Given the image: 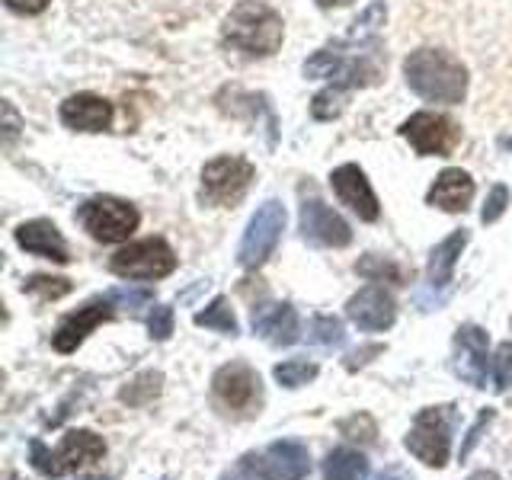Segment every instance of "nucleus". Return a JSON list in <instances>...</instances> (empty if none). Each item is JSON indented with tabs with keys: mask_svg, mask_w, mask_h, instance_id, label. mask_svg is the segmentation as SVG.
Segmentation results:
<instances>
[{
	"mask_svg": "<svg viewBox=\"0 0 512 480\" xmlns=\"http://www.w3.org/2000/svg\"><path fill=\"white\" fill-rule=\"evenodd\" d=\"M404 77L407 87L429 103L455 106L468 93L464 64L455 55L442 52V48H416V52H410L404 61Z\"/></svg>",
	"mask_w": 512,
	"mask_h": 480,
	"instance_id": "f257e3e1",
	"label": "nucleus"
},
{
	"mask_svg": "<svg viewBox=\"0 0 512 480\" xmlns=\"http://www.w3.org/2000/svg\"><path fill=\"white\" fill-rule=\"evenodd\" d=\"M285 39L282 16L260 4V0H244L237 4L221 26V42L244 55H272Z\"/></svg>",
	"mask_w": 512,
	"mask_h": 480,
	"instance_id": "f03ea898",
	"label": "nucleus"
},
{
	"mask_svg": "<svg viewBox=\"0 0 512 480\" xmlns=\"http://www.w3.org/2000/svg\"><path fill=\"white\" fill-rule=\"evenodd\" d=\"M106 455V442L90 429H74L61 439L58 452H48L42 442H32V468L45 477H64Z\"/></svg>",
	"mask_w": 512,
	"mask_h": 480,
	"instance_id": "7ed1b4c3",
	"label": "nucleus"
},
{
	"mask_svg": "<svg viewBox=\"0 0 512 480\" xmlns=\"http://www.w3.org/2000/svg\"><path fill=\"white\" fill-rule=\"evenodd\" d=\"M452 423L455 407H426L416 413V420L407 432V448L429 468H442L452 448Z\"/></svg>",
	"mask_w": 512,
	"mask_h": 480,
	"instance_id": "20e7f679",
	"label": "nucleus"
},
{
	"mask_svg": "<svg viewBox=\"0 0 512 480\" xmlns=\"http://www.w3.org/2000/svg\"><path fill=\"white\" fill-rule=\"evenodd\" d=\"M84 231L100 240V244H122V240L132 237V231L138 228V212L135 205H128L116 196H96L87 199L77 212Z\"/></svg>",
	"mask_w": 512,
	"mask_h": 480,
	"instance_id": "39448f33",
	"label": "nucleus"
},
{
	"mask_svg": "<svg viewBox=\"0 0 512 480\" xmlns=\"http://www.w3.org/2000/svg\"><path fill=\"white\" fill-rule=\"evenodd\" d=\"M253 183V164L244 157H215L208 160L202 170V189L199 199L205 205L228 208L237 205L247 196V189Z\"/></svg>",
	"mask_w": 512,
	"mask_h": 480,
	"instance_id": "423d86ee",
	"label": "nucleus"
},
{
	"mask_svg": "<svg viewBox=\"0 0 512 480\" xmlns=\"http://www.w3.org/2000/svg\"><path fill=\"white\" fill-rule=\"evenodd\" d=\"M109 269L122 279H164L176 269V253L164 237H148V240H135V244L122 247L116 256L109 260Z\"/></svg>",
	"mask_w": 512,
	"mask_h": 480,
	"instance_id": "0eeeda50",
	"label": "nucleus"
},
{
	"mask_svg": "<svg viewBox=\"0 0 512 480\" xmlns=\"http://www.w3.org/2000/svg\"><path fill=\"white\" fill-rule=\"evenodd\" d=\"M282 231H285L282 202H276V199L263 202L256 208V215L250 218L244 240H240V247H237V263L244 269H260L272 256V250H276Z\"/></svg>",
	"mask_w": 512,
	"mask_h": 480,
	"instance_id": "6e6552de",
	"label": "nucleus"
},
{
	"mask_svg": "<svg viewBox=\"0 0 512 480\" xmlns=\"http://www.w3.org/2000/svg\"><path fill=\"white\" fill-rule=\"evenodd\" d=\"M400 135H404L413 151L420 157H448L461 141V128L439 112H413V116L400 125Z\"/></svg>",
	"mask_w": 512,
	"mask_h": 480,
	"instance_id": "1a4fd4ad",
	"label": "nucleus"
},
{
	"mask_svg": "<svg viewBox=\"0 0 512 480\" xmlns=\"http://www.w3.org/2000/svg\"><path fill=\"white\" fill-rule=\"evenodd\" d=\"M304 74L308 77H330L333 84H340L346 90L352 87H368L375 84L381 68L372 55H359V58H349V55H340V52H314L308 61H304Z\"/></svg>",
	"mask_w": 512,
	"mask_h": 480,
	"instance_id": "9d476101",
	"label": "nucleus"
},
{
	"mask_svg": "<svg viewBox=\"0 0 512 480\" xmlns=\"http://www.w3.org/2000/svg\"><path fill=\"white\" fill-rule=\"evenodd\" d=\"M301 234L304 240H311V244H320V247H346L352 240V231L349 224L333 212V208L317 199V196H308L301 202Z\"/></svg>",
	"mask_w": 512,
	"mask_h": 480,
	"instance_id": "9b49d317",
	"label": "nucleus"
},
{
	"mask_svg": "<svg viewBox=\"0 0 512 480\" xmlns=\"http://www.w3.org/2000/svg\"><path fill=\"white\" fill-rule=\"evenodd\" d=\"M212 388L221 404L231 410H250L253 404H260V375L247 362L221 365L212 378Z\"/></svg>",
	"mask_w": 512,
	"mask_h": 480,
	"instance_id": "f8f14e48",
	"label": "nucleus"
},
{
	"mask_svg": "<svg viewBox=\"0 0 512 480\" xmlns=\"http://www.w3.org/2000/svg\"><path fill=\"white\" fill-rule=\"evenodd\" d=\"M487 330L474 324H464L455 333V372L474 384V388H487Z\"/></svg>",
	"mask_w": 512,
	"mask_h": 480,
	"instance_id": "ddd939ff",
	"label": "nucleus"
},
{
	"mask_svg": "<svg viewBox=\"0 0 512 480\" xmlns=\"http://www.w3.org/2000/svg\"><path fill=\"white\" fill-rule=\"evenodd\" d=\"M330 186H333L336 196H340V202L349 205L352 212H356L362 221H378L381 208H378V199H375L372 183L365 180L362 167H356V164L336 167V170L330 173Z\"/></svg>",
	"mask_w": 512,
	"mask_h": 480,
	"instance_id": "4468645a",
	"label": "nucleus"
},
{
	"mask_svg": "<svg viewBox=\"0 0 512 480\" xmlns=\"http://www.w3.org/2000/svg\"><path fill=\"white\" fill-rule=\"evenodd\" d=\"M253 333L263 336L272 346H292L298 343L301 327H298V314L292 304H279V301H263L253 308Z\"/></svg>",
	"mask_w": 512,
	"mask_h": 480,
	"instance_id": "2eb2a0df",
	"label": "nucleus"
},
{
	"mask_svg": "<svg viewBox=\"0 0 512 480\" xmlns=\"http://www.w3.org/2000/svg\"><path fill=\"white\" fill-rule=\"evenodd\" d=\"M346 314L359 330H388L397 317V304L391 292H384L381 285H368L359 295L349 298Z\"/></svg>",
	"mask_w": 512,
	"mask_h": 480,
	"instance_id": "dca6fc26",
	"label": "nucleus"
},
{
	"mask_svg": "<svg viewBox=\"0 0 512 480\" xmlns=\"http://www.w3.org/2000/svg\"><path fill=\"white\" fill-rule=\"evenodd\" d=\"M109 317H112V298H109V295L100 298V301L84 304V308H80L77 314H71V317H64V320H61V327H58L55 336H52V346H55L58 352H74L80 343L87 340V333L96 330L100 324H106Z\"/></svg>",
	"mask_w": 512,
	"mask_h": 480,
	"instance_id": "f3484780",
	"label": "nucleus"
},
{
	"mask_svg": "<svg viewBox=\"0 0 512 480\" xmlns=\"http://www.w3.org/2000/svg\"><path fill=\"white\" fill-rule=\"evenodd\" d=\"M61 122L74 132H106L112 122V103L96 93H74L61 103Z\"/></svg>",
	"mask_w": 512,
	"mask_h": 480,
	"instance_id": "a211bd4d",
	"label": "nucleus"
},
{
	"mask_svg": "<svg viewBox=\"0 0 512 480\" xmlns=\"http://www.w3.org/2000/svg\"><path fill=\"white\" fill-rule=\"evenodd\" d=\"M474 199V180L458 167H448L436 176V183L429 186L426 202L442 208V212H464Z\"/></svg>",
	"mask_w": 512,
	"mask_h": 480,
	"instance_id": "6ab92c4d",
	"label": "nucleus"
},
{
	"mask_svg": "<svg viewBox=\"0 0 512 480\" xmlns=\"http://www.w3.org/2000/svg\"><path fill=\"white\" fill-rule=\"evenodd\" d=\"M16 244H20L26 253H36V256H45V260H55V263H68V244H64L61 231L55 228L52 221H26L16 228Z\"/></svg>",
	"mask_w": 512,
	"mask_h": 480,
	"instance_id": "aec40b11",
	"label": "nucleus"
},
{
	"mask_svg": "<svg viewBox=\"0 0 512 480\" xmlns=\"http://www.w3.org/2000/svg\"><path fill=\"white\" fill-rule=\"evenodd\" d=\"M266 464L276 474V480H304L311 471V455L308 448L295 439H282V442H272L266 452H263Z\"/></svg>",
	"mask_w": 512,
	"mask_h": 480,
	"instance_id": "412c9836",
	"label": "nucleus"
},
{
	"mask_svg": "<svg viewBox=\"0 0 512 480\" xmlns=\"http://www.w3.org/2000/svg\"><path fill=\"white\" fill-rule=\"evenodd\" d=\"M464 244H468V231H455V234H448L439 247H432L429 266H426V279L432 288H445L452 282V272H455V263H458Z\"/></svg>",
	"mask_w": 512,
	"mask_h": 480,
	"instance_id": "4be33fe9",
	"label": "nucleus"
},
{
	"mask_svg": "<svg viewBox=\"0 0 512 480\" xmlns=\"http://www.w3.org/2000/svg\"><path fill=\"white\" fill-rule=\"evenodd\" d=\"M324 474L327 480H365L368 461L362 452H352V448H333L324 461Z\"/></svg>",
	"mask_w": 512,
	"mask_h": 480,
	"instance_id": "5701e85b",
	"label": "nucleus"
},
{
	"mask_svg": "<svg viewBox=\"0 0 512 480\" xmlns=\"http://www.w3.org/2000/svg\"><path fill=\"white\" fill-rule=\"evenodd\" d=\"M196 324H199V327H208V330H218V333H224V336H237V317H234V311H231L228 298H221V295H218L212 304H208L205 311L196 314Z\"/></svg>",
	"mask_w": 512,
	"mask_h": 480,
	"instance_id": "b1692460",
	"label": "nucleus"
},
{
	"mask_svg": "<svg viewBox=\"0 0 512 480\" xmlns=\"http://www.w3.org/2000/svg\"><path fill=\"white\" fill-rule=\"evenodd\" d=\"M356 272L365 279H372V282H381V279H388L394 285H404L407 282V269L394 263V260H384V256H375V253H368L362 263H356Z\"/></svg>",
	"mask_w": 512,
	"mask_h": 480,
	"instance_id": "393cba45",
	"label": "nucleus"
},
{
	"mask_svg": "<svg viewBox=\"0 0 512 480\" xmlns=\"http://www.w3.org/2000/svg\"><path fill=\"white\" fill-rule=\"evenodd\" d=\"M346 87H340V84H330L327 90H320L317 96H314V103H311V116L317 119V122H330V119H336L340 112L346 109Z\"/></svg>",
	"mask_w": 512,
	"mask_h": 480,
	"instance_id": "a878e982",
	"label": "nucleus"
},
{
	"mask_svg": "<svg viewBox=\"0 0 512 480\" xmlns=\"http://www.w3.org/2000/svg\"><path fill=\"white\" fill-rule=\"evenodd\" d=\"M384 16H388V7H384V0H375V4L368 7L356 23H352L349 42H372L375 32L384 26Z\"/></svg>",
	"mask_w": 512,
	"mask_h": 480,
	"instance_id": "bb28decb",
	"label": "nucleus"
},
{
	"mask_svg": "<svg viewBox=\"0 0 512 480\" xmlns=\"http://www.w3.org/2000/svg\"><path fill=\"white\" fill-rule=\"evenodd\" d=\"M308 340L317 343V346H343L346 343V333H343V324L336 317H327V314H317L308 327Z\"/></svg>",
	"mask_w": 512,
	"mask_h": 480,
	"instance_id": "cd10ccee",
	"label": "nucleus"
},
{
	"mask_svg": "<svg viewBox=\"0 0 512 480\" xmlns=\"http://www.w3.org/2000/svg\"><path fill=\"white\" fill-rule=\"evenodd\" d=\"M276 381L285 384V388H301V384H308L317 378V365L314 362H304V359H292V362H282L276 365Z\"/></svg>",
	"mask_w": 512,
	"mask_h": 480,
	"instance_id": "c85d7f7f",
	"label": "nucleus"
},
{
	"mask_svg": "<svg viewBox=\"0 0 512 480\" xmlns=\"http://www.w3.org/2000/svg\"><path fill=\"white\" fill-rule=\"evenodd\" d=\"M23 292L29 295H39L42 301H55V298H64L71 292V282L68 279H55V276H29Z\"/></svg>",
	"mask_w": 512,
	"mask_h": 480,
	"instance_id": "c756f323",
	"label": "nucleus"
},
{
	"mask_svg": "<svg viewBox=\"0 0 512 480\" xmlns=\"http://www.w3.org/2000/svg\"><path fill=\"white\" fill-rule=\"evenodd\" d=\"M228 480H276V474H272V468L266 464L263 455H244L234 464Z\"/></svg>",
	"mask_w": 512,
	"mask_h": 480,
	"instance_id": "7c9ffc66",
	"label": "nucleus"
},
{
	"mask_svg": "<svg viewBox=\"0 0 512 480\" xmlns=\"http://www.w3.org/2000/svg\"><path fill=\"white\" fill-rule=\"evenodd\" d=\"M493 388L506 394L512 388V343H500L493 356Z\"/></svg>",
	"mask_w": 512,
	"mask_h": 480,
	"instance_id": "2f4dec72",
	"label": "nucleus"
},
{
	"mask_svg": "<svg viewBox=\"0 0 512 480\" xmlns=\"http://www.w3.org/2000/svg\"><path fill=\"white\" fill-rule=\"evenodd\" d=\"M506 205H509V189L500 183V186H493L490 189V196L484 202V212H480V221L484 224H493V221H500L503 212H506Z\"/></svg>",
	"mask_w": 512,
	"mask_h": 480,
	"instance_id": "473e14b6",
	"label": "nucleus"
},
{
	"mask_svg": "<svg viewBox=\"0 0 512 480\" xmlns=\"http://www.w3.org/2000/svg\"><path fill=\"white\" fill-rule=\"evenodd\" d=\"M160 391V375L148 372V375H141L135 381V388H125L122 391V400H128V404H141V400H148Z\"/></svg>",
	"mask_w": 512,
	"mask_h": 480,
	"instance_id": "72a5a7b5",
	"label": "nucleus"
},
{
	"mask_svg": "<svg viewBox=\"0 0 512 480\" xmlns=\"http://www.w3.org/2000/svg\"><path fill=\"white\" fill-rule=\"evenodd\" d=\"M148 330L154 340H167V336L173 333V311L167 308V304H157V308L148 314Z\"/></svg>",
	"mask_w": 512,
	"mask_h": 480,
	"instance_id": "f704fd0d",
	"label": "nucleus"
},
{
	"mask_svg": "<svg viewBox=\"0 0 512 480\" xmlns=\"http://www.w3.org/2000/svg\"><path fill=\"white\" fill-rule=\"evenodd\" d=\"M340 432L349 439H362V442H375V423L368 420V416H352V420H343L340 423Z\"/></svg>",
	"mask_w": 512,
	"mask_h": 480,
	"instance_id": "c9c22d12",
	"label": "nucleus"
},
{
	"mask_svg": "<svg viewBox=\"0 0 512 480\" xmlns=\"http://www.w3.org/2000/svg\"><path fill=\"white\" fill-rule=\"evenodd\" d=\"M490 420H493V410H484V413L477 416V423H474L471 432H468V442L461 445V458H468V455H471V448L480 442V436H484V429L490 426Z\"/></svg>",
	"mask_w": 512,
	"mask_h": 480,
	"instance_id": "e433bc0d",
	"label": "nucleus"
},
{
	"mask_svg": "<svg viewBox=\"0 0 512 480\" xmlns=\"http://www.w3.org/2000/svg\"><path fill=\"white\" fill-rule=\"evenodd\" d=\"M109 298H112V301L128 304V308H132V311L144 308V304H151V292H112Z\"/></svg>",
	"mask_w": 512,
	"mask_h": 480,
	"instance_id": "4c0bfd02",
	"label": "nucleus"
},
{
	"mask_svg": "<svg viewBox=\"0 0 512 480\" xmlns=\"http://www.w3.org/2000/svg\"><path fill=\"white\" fill-rule=\"evenodd\" d=\"M52 0H7V7L16 13H42Z\"/></svg>",
	"mask_w": 512,
	"mask_h": 480,
	"instance_id": "58836bf2",
	"label": "nucleus"
},
{
	"mask_svg": "<svg viewBox=\"0 0 512 480\" xmlns=\"http://www.w3.org/2000/svg\"><path fill=\"white\" fill-rule=\"evenodd\" d=\"M381 352V346H368V349H362V352H352L349 356V362H346V368L352 372V368H359V365H365L368 362V356H378Z\"/></svg>",
	"mask_w": 512,
	"mask_h": 480,
	"instance_id": "ea45409f",
	"label": "nucleus"
},
{
	"mask_svg": "<svg viewBox=\"0 0 512 480\" xmlns=\"http://www.w3.org/2000/svg\"><path fill=\"white\" fill-rule=\"evenodd\" d=\"M4 116H7V144H13L16 132H20V119H16V112L10 103H4Z\"/></svg>",
	"mask_w": 512,
	"mask_h": 480,
	"instance_id": "a19ab883",
	"label": "nucleus"
},
{
	"mask_svg": "<svg viewBox=\"0 0 512 480\" xmlns=\"http://www.w3.org/2000/svg\"><path fill=\"white\" fill-rule=\"evenodd\" d=\"M375 480H413V477H410V474H404L400 468H388V471H381Z\"/></svg>",
	"mask_w": 512,
	"mask_h": 480,
	"instance_id": "79ce46f5",
	"label": "nucleus"
},
{
	"mask_svg": "<svg viewBox=\"0 0 512 480\" xmlns=\"http://www.w3.org/2000/svg\"><path fill=\"white\" fill-rule=\"evenodd\" d=\"M346 4H352V0H317V7H324V10H330V7H346Z\"/></svg>",
	"mask_w": 512,
	"mask_h": 480,
	"instance_id": "37998d69",
	"label": "nucleus"
},
{
	"mask_svg": "<svg viewBox=\"0 0 512 480\" xmlns=\"http://www.w3.org/2000/svg\"><path fill=\"white\" fill-rule=\"evenodd\" d=\"M468 480H500V474H493V471H477V474H471Z\"/></svg>",
	"mask_w": 512,
	"mask_h": 480,
	"instance_id": "c03bdc74",
	"label": "nucleus"
},
{
	"mask_svg": "<svg viewBox=\"0 0 512 480\" xmlns=\"http://www.w3.org/2000/svg\"><path fill=\"white\" fill-rule=\"evenodd\" d=\"M87 480H109V477H87Z\"/></svg>",
	"mask_w": 512,
	"mask_h": 480,
	"instance_id": "a18cd8bd",
	"label": "nucleus"
}]
</instances>
